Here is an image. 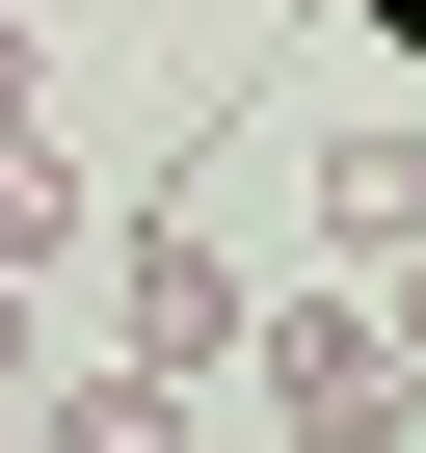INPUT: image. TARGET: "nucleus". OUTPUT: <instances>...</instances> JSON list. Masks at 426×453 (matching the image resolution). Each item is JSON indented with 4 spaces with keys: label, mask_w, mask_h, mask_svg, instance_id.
Segmentation results:
<instances>
[{
    "label": "nucleus",
    "mask_w": 426,
    "mask_h": 453,
    "mask_svg": "<svg viewBox=\"0 0 426 453\" xmlns=\"http://www.w3.org/2000/svg\"><path fill=\"white\" fill-rule=\"evenodd\" d=\"M373 347H399V373H426V267H373Z\"/></svg>",
    "instance_id": "nucleus-8"
},
{
    "label": "nucleus",
    "mask_w": 426,
    "mask_h": 453,
    "mask_svg": "<svg viewBox=\"0 0 426 453\" xmlns=\"http://www.w3.org/2000/svg\"><path fill=\"white\" fill-rule=\"evenodd\" d=\"M27 267H107V160L80 134H0V294Z\"/></svg>",
    "instance_id": "nucleus-4"
},
{
    "label": "nucleus",
    "mask_w": 426,
    "mask_h": 453,
    "mask_svg": "<svg viewBox=\"0 0 426 453\" xmlns=\"http://www.w3.org/2000/svg\"><path fill=\"white\" fill-rule=\"evenodd\" d=\"M107 267H133V294H107V373H160V400H213V373H240V320H267V294L213 267V160L107 187Z\"/></svg>",
    "instance_id": "nucleus-1"
},
{
    "label": "nucleus",
    "mask_w": 426,
    "mask_h": 453,
    "mask_svg": "<svg viewBox=\"0 0 426 453\" xmlns=\"http://www.w3.org/2000/svg\"><path fill=\"white\" fill-rule=\"evenodd\" d=\"M0 134H54V54H27V0H0Z\"/></svg>",
    "instance_id": "nucleus-6"
},
{
    "label": "nucleus",
    "mask_w": 426,
    "mask_h": 453,
    "mask_svg": "<svg viewBox=\"0 0 426 453\" xmlns=\"http://www.w3.org/2000/svg\"><path fill=\"white\" fill-rule=\"evenodd\" d=\"M160 453H267V426H213V400H186V426H160Z\"/></svg>",
    "instance_id": "nucleus-9"
},
{
    "label": "nucleus",
    "mask_w": 426,
    "mask_h": 453,
    "mask_svg": "<svg viewBox=\"0 0 426 453\" xmlns=\"http://www.w3.org/2000/svg\"><path fill=\"white\" fill-rule=\"evenodd\" d=\"M213 400H240L267 453H426V373L373 347V294H293V320H240V373H213Z\"/></svg>",
    "instance_id": "nucleus-2"
},
{
    "label": "nucleus",
    "mask_w": 426,
    "mask_h": 453,
    "mask_svg": "<svg viewBox=\"0 0 426 453\" xmlns=\"http://www.w3.org/2000/svg\"><path fill=\"white\" fill-rule=\"evenodd\" d=\"M27 373H54V347H27V294H0V453H27Z\"/></svg>",
    "instance_id": "nucleus-7"
},
{
    "label": "nucleus",
    "mask_w": 426,
    "mask_h": 453,
    "mask_svg": "<svg viewBox=\"0 0 426 453\" xmlns=\"http://www.w3.org/2000/svg\"><path fill=\"white\" fill-rule=\"evenodd\" d=\"M160 426H186L160 373H27V453H160Z\"/></svg>",
    "instance_id": "nucleus-5"
},
{
    "label": "nucleus",
    "mask_w": 426,
    "mask_h": 453,
    "mask_svg": "<svg viewBox=\"0 0 426 453\" xmlns=\"http://www.w3.org/2000/svg\"><path fill=\"white\" fill-rule=\"evenodd\" d=\"M320 241H346V294L426 267V107H346V134H320Z\"/></svg>",
    "instance_id": "nucleus-3"
}]
</instances>
